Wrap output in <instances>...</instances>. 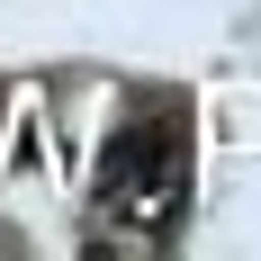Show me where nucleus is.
<instances>
[{
  "mask_svg": "<svg viewBox=\"0 0 261 261\" xmlns=\"http://www.w3.org/2000/svg\"><path fill=\"white\" fill-rule=\"evenodd\" d=\"M0 117H9V90H0Z\"/></svg>",
  "mask_w": 261,
  "mask_h": 261,
  "instance_id": "nucleus-1",
  "label": "nucleus"
}]
</instances>
